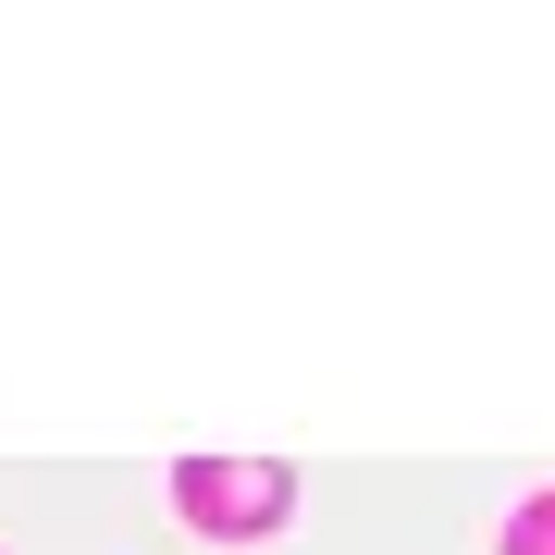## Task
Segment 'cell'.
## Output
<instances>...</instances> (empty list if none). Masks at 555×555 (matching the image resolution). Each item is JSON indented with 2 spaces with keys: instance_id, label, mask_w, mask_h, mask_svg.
<instances>
[{
  "instance_id": "2",
  "label": "cell",
  "mask_w": 555,
  "mask_h": 555,
  "mask_svg": "<svg viewBox=\"0 0 555 555\" xmlns=\"http://www.w3.org/2000/svg\"><path fill=\"white\" fill-rule=\"evenodd\" d=\"M506 555H555V494H543V506H518V531H506Z\"/></svg>"
},
{
  "instance_id": "1",
  "label": "cell",
  "mask_w": 555,
  "mask_h": 555,
  "mask_svg": "<svg viewBox=\"0 0 555 555\" xmlns=\"http://www.w3.org/2000/svg\"><path fill=\"white\" fill-rule=\"evenodd\" d=\"M173 494H185V518H198V531H272V518L297 506V481L259 469V456H235V469H222V456H198Z\"/></svg>"
}]
</instances>
